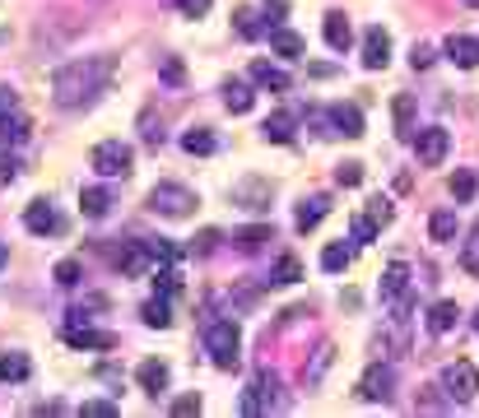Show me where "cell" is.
Wrapping results in <instances>:
<instances>
[{"label":"cell","mask_w":479,"mask_h":418,"mask_svg":"<svg viewBox=\"0 0 479 418\" xmlns=\"http://www.w3.org/2000/svg\"><path fill=\"white\" fill-rule=\"evenodd\" d=\"M112 79V61H103V56H85V61H70V65H61L56 75H52V98H56V107H85V103H94L98 94H103V84Z\"/></svg>","instance_id":"cell-1"},{"label":"cell","mask_w":479,"mask_h":418,"mask_svg":"<svg viewBox=\"0 0 479 418\" xmlns=\"http://www.w3.org/2000/svg\"><path fill=\"white\" fill-rule=\"evenodd\" d=\"M195 191L191 186H182V182H158L154 191H149V209L158 219H191L195 214Z\"/></svg>","instance_id":"cell-2"},{"label":"cell","mask_w":479,"mask_h":418,"mask_svg":"<svg viewBox=\"0 0 479 418\" xmlns=\"http://www.w3.org/2000/svg\"><path fill=\"white\" fill-rule=\"evenodd\" d=\"M437 391H443L452 404H470V400L479 395V367H474V363H465V358L447 363V367H443V376H437Z\"/></svg>","instance_id":"cell-3"},{"label":"cell","mask_w":479,"mask_h":418,"mask_svg":"<svg viewBox=\"0 0 479 418\" xmlns=\"http://www.w3.org/2000/svg\"><path fill=\"white\" fill-rule=\"evenodd\" d=\"M89 167H94L98 177H126L131 167H135V149L126 140H103V144H94Z\"/></svg>","instance_id":"cell-4"},{"label":"cell","mask_w":479,"mask_h":418,"mask_svg":"<svg viewBox=\"0 0 479 418\" xmlns=\"http://www.w3.org/2000/svg\"><path fill=\"white\" fill-rule=\"evenodd\" d=\"M173 256L168 246H158V242H131L122 251V274L126 279H145V274H158V265H164Z\"/></svg>","instance_id":"cell-5"},{"label":"cell","mask_w":479,"mask_h":418,"mask_svg":"<svg viewBox=\"0 0 479 418\" xmlns=\"http://www.w3.org/2000/svg\"><path fill=\"white\" fill-rule=\"evenodd\" d=\"M205 349L215 358V367H237V349H243V334H237L233 321H215L205 330Z\"/></svg>","instance_id":"cell-6"},{"label":"cell","mask_w":479,"mask_h":418,"mask_svg":"<svg viewBox=\"0 0 479 418\" xmlns=\"http://www.w3.org/2000/svg\"><path fill=\"white\" fill-rule=\"evenodd\" d=\"M391 386H395V372H391L386 363H373L364 376H358V400L386 404V400H391Z\"/></svg>","instance_id":"cell-7"},{"label":"cell","mask_w":479,"mask_h":418,"mask_svg":"<svg viewBox=\"0 0 479 418\" xmlns=\"http://www.w3.org/2000/svg\"><path fill=\"white\" fill-rule=\"evenodd\" d=\"M274 391H279V382H274L270 372H261L256 382L243 391V413H252V418H256V413H270V409H279V395H274Z\"/></svg>","instance_id":"cell-8"},{"label":"cell","mask_w":479,"mask_h":418,"mask_svg":"<svg viewBox=\"0 0 479 418\" xmlns=\"http://www.w3.org/2000/svg\"><path fill=\"white\" fill-rule=\"evenodd\" d=\"M447 149H452V135L443 131V125H428V131H419V140H414V154H419L424 167H437L447 158Z\"/></svg>","instance_id":"cell-9"},{"label":"cell","mask_w":479,"mask_h":418,"mask_svg":"<svg viewBox=\"0 0 479 418\" xmlns=\"http://www.w3.org/2000/svg\"><path fill=\"white\" fill-rule=\"evenodd\" d=\"M447 61H452L456 70H474V65H479V37L452 33V37H447Z\"/></svg>","instance_id":"cell-10"},{"label":"cell","mask_w":479,"mask_h":418,"mask_svg":"<svg viewBox=\"0 0 479 418\" xmlns=\"http://www.w3.org/2000/svg\"><path fill=\"white\" fill-rule=\"evenodd\" d=\"M24 228H28V233H37V237H47V233H56V228H61V219H56V209H52L47 200H33V204L24 209Z\"/></svg>","instance_id":"cell-11"},{"label":"cell","mask_w":479,"mask_h":418,"mask_svg":"<svg viewBox=\"0 0 479 418\" xmlns=\"http://www.w3.org/2000/svg\"><path fill=\"white\" fill-rule=\"evenodd\" d=\"M391 61V37H386V28H368L364 33V65L368 70H382Z\"/></svg>","instance_id":"cell-12"},{"label":"cell","mask_w":479,"mask_h":418,"mask_svg":"<svg viewBox=\"0 0 479 418\" xmlns=\"http://www.w3.org/2000/svg\"><path fill=\"white\" fill-rule=\"evenodd\" d=\"M65 344H75V349H112L116 340L107 330H94V325H65Z\"/></svg>","instance_id":"cell-13"},{"label":"cell","mask_w":479,"mask_h":418,"mask_svg":"<svg viewBox=\"0 0 479 418\" xmlns=\"http://www.w3.org/2000/svg\"><path fill=\"white\" fill-rule=\"evenodd\" d=\"M405 288H410V265H405V261H391L386 274H382V298H386V303H401Z\"/></svg>","instance_id":"cell-14"},{"label":"cell","mask_w":479,"mask_h":418,"mask_svg":"<svg viewBox=\"0 0 479 418\" xmlns=\"http://www.w3.org/2000/svg\"><path fill=\"white\" fill-rule=\"evenodd\" d=\"M326 214H331V195H307V200L298 204V219H294V224H298V233H312Z\"/></svg>","instance_id":"cell-15"},{"label":"cell","mask_w":479,"mask_h":418,"mask_svg":"<svg viewBox=\"0 0 479 418\" xmlns=\"http://www.w3.org/2000/svg\"><path fill=\"white\" fill-rule=\"evenodd\" d=\"M135 382H140L149 395L168 391V363H158V358H145V363L135 367Z\"/></svg>","instance_id":"cell-16"},{"label":"cell","mask_w":479,"mask_h":418,"mask_svg":"<svg viewBox=\"0 0 479 418\" xmlns=\"http://www.w3.org/2000/svg\"><path fill=\"white\" fill-rule=\"evenodd\" d=\"M322 37H326V47H331V52H349V42H354V28H349V19H344V15H326V24H322Z\"/></svg>","instance_id":"cell-17"},{"label":"cell","mask_w":479,"mask_h":418,"mask_svg":"<svg viewBox=\"0 0 479 418\" xmlns=\"http://www.w3.org/2000/svg\"><path fill=\"white\" fill-rule=\"evenodd\" d=\"M252 103H256V94H252V84H243V79H233V84H224V107H228L233 116H243V112H252Z\"/></svg>","instance_id":"cell-18"},{"label":"cell","mask_w":479,"mask_h":418,"mask_svg":"<svg viewBox=\"0 0 479 418\" xmlns=\"http://www.w3.org/2000/svg\"><path fill=\"white\" fill-rule=\"evenodd\" d=\"M270 47H274V56H284V61H298V56L307 52V42H303L298 33H289V28H274V33H270Z\"/></svg>","instance_id":"cell-19"},{"label":"cell","mask_w":479,"mask_h":418,"mask_svg":"<svg viewBox=\"0 0 479 418\" xmlns=\"http://www.w3.org/2000/svg\"><path fill=\"white\" fill-rule=\"evenodd\" d=\"M28 372H33L28 353H19V349L0 353V382H28Z\"/></svg>","instance_id":"cell-20"},{"label":"cell","mask_w":479,"mask_h":418,"mask_svg":"<svg viewBox=\"0 0 479 418\" xmlns=\"http://www.w3.org/2000/svg\"><path fill=\"white\" fill-rule=\"evenodd\" d=\"M252 79L265 84V89H274V94H289V75L279 65H270V61H252Z\"/></svg>","instance_id":"cell-21"},{"label":"cell","mask_w":479,"mask_h":418,"mask_svg":"<svg viewBox=\"0 0 479 418\" xmlns=\"http://www.w3.org/2000/svg\"><path fill=\"white\" fill-rule=\"evenodd\" d=\"M456 233H461V224H456L452 209H437V214L428 219V237L433 242H456Z\"/></svg>","instance_id":"cell-22"},{"label":"cell","mask_w":479,"mask_h":418,"mask_svg":"<svg viewBox=\"0 0 479 418\" xmlns=\"http://www.w3.org/2000/svg\"><path fill=\"white\" fill-rule=\"evenodd\" d=\"M79 209H85L89 219H103L107 209H112V195L103 186H85V191H79Z\"/></svg>","instance_id":"cell-23"},{"label":"cell","mask_w":479,"mask_h":418,"mask_svg":"<svg viewBox=\"0 0 479 418\" xmlns=\"http://www.w3.org/2000/svg\"><path fill=\"white\" fill-rule=\"evenodd\" d=\"M265 140H274V144H289L294 140V116L289 112H274V116H265Z\"/></svg>","instance_id":"cell-24"},{"label":"cell","mask_w":479,"mask_h":418,"mask_svg":"<svg viewBox=\"0 0 479 418\" xmlns=\"http://www.w3.org/2000/svg\"><path fill=\"white\" fill-rule=\"evenodd\" d=\"M349 261H354V251H349L344 242H326V251H322V270H326V274L349 270Z\"/></svg>","instance_id":"cell-25"},{"label":"cell","mask_w":479,"mask_h":418,"mask_svg":"<svg viewBox=\"0 0 479 418\" xmlns=\"http://www.w3.org/2000/svg\"><path fill=\"white\" fill-rule=\"evenodd\" d=\"M456 316H461L456 303H437V307L428 312V330H433V334H447V330H456Z\"/></svg>","instance_id":"cell-26"},{"label":"cell","mask_w":479,"mask_h":418,"mask_svg":"<svg viewBox=\"0 0 479 418\" xmlns=\"http://www.w3.org/2000/svg\"><path fill=\"white\" fill-rule=\"evenodd\" d=\"M331 121H335V131L340 135H364V116H358V107H331Z\"/></svg>","instance_id":"cell-27"},{"label":"cell","mask_w":479,"mask_h":418,"mask_svg":"<svg viewBox=\"0 0 479 418\" xmlns=\"http://www.w3.org/2000/svg\"><path fill=\"white\" fill-rule=\"evenodd\" d=\"M182 149H186V154H201V158H205V154H215V149H219V140L205 131V125H195V131H186V135H182Z\"/></svg>","instance_id":"cell-28"},{"label":"cell","mask_w":479,"mask_h":418,"mask_svg":"<svg viewBox=\"0 0 479 418\" xmlns=\"http://www.w3.org/2000/svg\"><path fill=\"white\" fill-rule=\"evenodd\" d=\"M474 173H470V167H456V173H452V182H447V191H452V200L456 204H465V200H474Z\"/></svg>","instance_id":"cell-29"},{"label":"cell","mask_w":479,"mask_h":418,"mask_svg":"<svg viewBox=\"0 0 479 418\" xmlns=\"http://www.w3.org/2000/svg\"><path fill=\"white\" fill-rule=\"evenodd\" d=\"M233 242L243 246V251H261V246L270 242V228H265V224H256V228H243V233H237Z\"/></svg>","instance_id":"cell-30"},{"label":"cell","mask_w":479,"mask_h":418,"mask_svg":"<svg viewBox=\"0 0 479 418\" xmlns=\"http://www.w3.org/2000/svg\"><path fill=\"white\" fill-rule=\"evenodd\" d=\"M335 363V344H322V349H316V363L307 367V382L316 386V382H322V376H326V367Z\"/></svg>","instance_id":"cell-31"},{"label":"cell","mask_w":479,"mask_h":418,"mask_svg":"<svg viewBox=\"0 0 479 418\" xmlns=\"http://www.w3.org/2000/svg\"><path fill=\"white\" fill-rule=\"evenodd\" d=\"M461 265L470 270V274H479V228L470 233V242L461 246Z\"/></svg>","instance_id":"cell-32"},{"label":"cell","mask_w":479,"mask_h":418,"mask_svg":"<svg viewBox=\"0 0 479 418\" xmlns=\"http://www.w3.org/2000/svg\"><path fill=\"white\" fill-rule=\"evenodd\" d=\"M298 274H303V265L294 256H284V261L274 265V284H298Z\"/></svg>","instance_id":"cell-33"},{"label":"cell","mask_w":479,"mask_h":418,"mask_svg":"<svg viewBox=\"0 0 479 418\" xmlns=\"http://www.w3.org/2000/svg\"><path fill=\"white\" fill-rule=\"evenodd\" d=\"M173 316H168V303H149L145 307V325H154V330H164Z\"/></svg>","instance_id":"cell-34"},{"label":"cell","mask_w":479,"mask_h":418,"mask_svg":"<svg viewBox=\"0 0 479 418\" xmlns=\"http://www.w3.org/2000/svg\"><path fill=\"white\" fill-rule=\"evenodd\" d=\"M237 33H243V37H256V33H261V24H256V10H252V5L237 10Z\"/></svg>","instance_id":"cell-35"},{"label":"cell","mask_w":479,"mask_h":418,"mask_svg":"<svg viewBox=\"0 0 479 418\" xmlns=\"http://www.w3.org/2000/svg\"><path fill=\"white\" fill-rule=\"evenodd\" d=\"M52 274H56V284H61V288H75V284H79V261H61Z\"/></svg>","instance_id":"cell-36"},{"label":"cell","mask_w":479,"mask_h":418,"mask_svg":"<svg viewBox=\"0 0 479 418\" xmlns=\"http://www.w3.org/2000/svg\"><path fill=\"white\" fill-rule=\"evenodd\" d=\"M210 5H215V0H177V10H182L186 19H205Z\"/></svg>","instance_id":"cell-37"},{"label":"cell","mask_w":479,"mask_h":418,"mask_svg":"<svg viewBox=\"0 0 479 418\" xmlns=\"http://www.w3.org/2000/svg\"><path fill=\"white\" fill-rule=\"evenodd\" d=\"M85 418H116V404H107V400H85V409H79Z\"/></svg>","instance_id":"cell-38"},{"label":"cell","mask_w":479,"mask_h":418,"mask_svg":"<svg viewBox=\"0 0 479 418\" xmlns=\"http://www.w3.org/2000/svg\"><path fill=\"white\" fill-rule=\"evenodd\" d=\"M335 182L340 186H358V182H364V163H344L340 173H335Z\"/></svg>","instance_id":"cell-39"},{"label":"cell","mask_w":479,"mask_h":418,"mask_svg":"<svg viewBox=\"0 0 479 418\" xmlns=\"http://www.w3.org/2000/svg\"><path fill=\"white\" fill-rule=\"evenodd\" d=\"M373 237H377V224H373L368 214H364V219H354V242H358V246L373 242Z\"/></svg>","instance_id":"cell-40"},{"label":"cell","mask_w":479,"mask_h":418,"mask_svg":"<svg viewBox=\"0 0 479 418\" xmlns=\"http://www.w3.org/2000/svg\"><path fill=\"white\" fill-rule=\"evenodd\" d=\"M368 219H373L377 228L391 224V200H373V204H368Z\"/></svg>","instance_id":"cell-41"},{"label":"cell","mask_w":479,"mask_h":418,"mask_svg":"<svg viewBox=\"0 0 479 418\" xmlns=\"http://www.w3.org/2000/svg\"><path fill=\"white\" fill-rule=\"evenodd\" d=\"M173 413H177V418H186V413H201V400H195V395H182V400L173 404Z\"/></svg>","instance_id":"cell-42"},{"label":"cell","mask_w":479,"mask_h":418,"mask_svg":"<svg viewBox=\"0 0 479 418\" xmlns=\"http://www.w3.org/2000/svg\"><path fill=\"white\" fill-rule=\"evenodd\" d=\"M395 121H401V131L410 135V98H395Z\"/></svg>","instance_id":"cell-43"},{"label":"cell","mask_w":479,"mask_h":418,"mask_svg":"<svg viewBox=\"0 0 479 418\" xmlns=\"http://www.w3.org/2000/svg\"><path fill=\"white\" fill-rule=\"evenodd\" d=\"M428 65H433V47L419 42V47H414V70H428Z\"/></svg>","instance_id":"cell-44"},{"label":"cell","mask_w":479,"mask_h":418,"mask_svg":"<svg viewBox=\"0 0 479 418\" xmlns=\"http://www.w3.org/2000/svg\"><path fill=\"white\" fill-rule=\"evenodd\" d=\"M164 79L168 84H182V61H164Z\"/></svg>","instance_id":"cell-45"},{"label":"cell","mask_w":479,"mask_h":418,"mask_svg":"<svg viewBox=\"0 0 479 418\" xmlns=\"http://www.w3.org/2000/svg\"><path fill=\"white\" fill-rule=\"evenodd\" d=\"M0 265H5V242H0Z\"/></svg>","instance_id":"cell-46"},{"label":"cell","mask_w":479,"mask_h":418,"mask_svg":"<svg viewBox=\"0 0 479 418\" xmlns=\"http://www.w3.org/2000/svg\"><path fill=\"white\" fill-rule=\"evenodd\" d=\"M474 334H479V312H474Z\"/></svg>","instance_id":"cell-47"},{"label":"cell","mask_w":479,"mask_h":418,"mask_svg":"<svg viewBox=\"0 0 479 418\" xmlns=\"http://www.w3.org/2000/svg\"><path fill=\"white\" fill-rule=\"evenodd\" d=\"M470 5H479V0H470Z\"/></svg>","instance_id":"cell-48"}]
</instances>
